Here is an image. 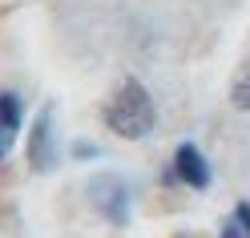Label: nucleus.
Masks as SVG:
<instances>
[{"label": "nucleus", "mask_w": 250, "mask_h": 238, "mask_svg": "<svg viewBox=\"0 0 250 238\" xmlns=\"http://www.w3.org/2000/svg\"><path fill=\"white\" fill-rule=\"evenodd\" d=\"M222 238H250V230H246L242 222H238V218L230 214V222H226V226H222Z\"/></svg>", "instance_id": "7"}, {"label": "nucleus", "mask_w": 250, "mask_h": 238, "mask_svg": "<svg viewBox=\"0 0 250 238\" xmlns=\"http://www.w3.org/2000/svg\"><path fill=\"white\" fill-rule=\"evenodd\" d=\"M89 194H93V206H97V214L105 222H113V226L129 222V186L117 173H97L89 182Z\"/></svg>", "instance_id": "2"}, {"label": "nucleus", "mask_w": 250, "mask_h": 238, "mask_svg": "<svg viewBox=\"0 0 250 238\" xmlns=\"http://www.w3.org/2000/svg\"><path fill=\"white\" fill-rule=\"evenodd\" d=\"M105 125L125 141H142L153 133L158 125V105H153L149 89L137 81V77H125L113 89V97L105 101Z\"/></svg>", "instance_id": "1"}, {"label": "nucleus", "mask_w": 250, "mask_h": 238, "mask_svg": "<svg viewBox=\"0 0 250 238\" xmlns=\"http://www.w3.org/2000/svg\"><path fill=\"white\" fill-rule=\"evenodd\" d=\"M61 157V146H57V130H53V105H44L41 113L33 117V133H28V166L49 173Z\"/></svg>", "instance_id": "3"}, {"label": "nucleus", "mask_w": 250, "mask_h": 238, "mask_svg": "<svg viewBox=\"0 0 250 238\" xmlns=\"http://www.w3.org/2000/svg\"><path fill=\"white\" fill-rule=\"evenodd\" d=\"M174 182H186L194 190H206L210 186V166H206V153H202L194 141H182L178 153H174Z\"/></svg>", "instance_id": "4"}, {"label": "nucleus", "mask_w": 250, "mask_h": 238, "mask_svg": "<svg viewBox=\"0 0 250 238\" xmlns=\"http://www.w3.org/2000/svg\"><path fill=\"white\" fill-rule=\"evenodd\" d=\"M234 218H238L242 226L250 230V202H238V206H234Z\"/></svg>", "instance_id": "8"}, {"label": "nucleus", "mask_w": 250, "mask_h": 238, "mask_svg": "<svg viewBox=\"0 0 250 238\" xmlns=\"http://www.w3.org/2000/svg\"><path fill=\"white\" fill-rule=\"evenodd\" d=\"M73 153H77V157H97V150H93L89 141H77V146H73Z\"/></svg>", "instance_id": "9"}, {"label": "nucleus", "mask_w": 250, "mask_h": 238, "mask_svg": "<svg viewBox=\"0 0 250 238\" xmlns=\"http://www.w3.org/2000/svg\"><path fill=\"white\" fill-rule=\"evenodd\" d=\"M21 121H24V105H21V97H17V93H0V162L12 153V146H17Z\"/></svg>", "instance_id": "5"}, {"label": "nucleus", "mask_w": 250, "mask_h": 238, "mask_svg": "<svg viewBox=\"0 0 250 238\" xmlns=\"http://www.w3.org/2000/svg\"><path fill=\"white\" fill-rule=\"evenodd\" d=\"M230 105L250 113V61L238 69V77H234V85H230Z\"/></svg>", "instance_id": "6"}]
</instances>
